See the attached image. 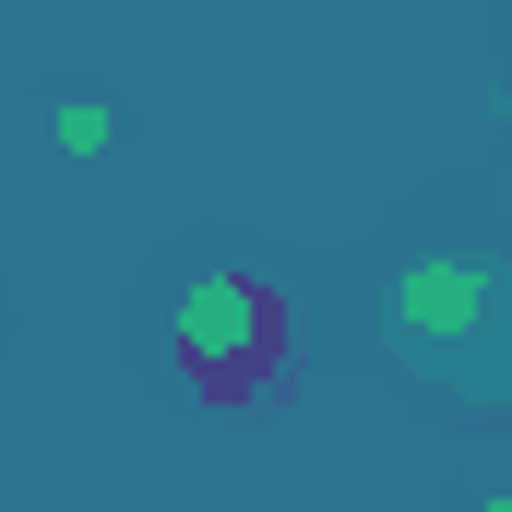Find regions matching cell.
<instances>
[{"label": "cell", "mask_w": 512, "mask_h": 512, "mask_svg": "<svg viewBox=\"0 0 512 512\" xmlns=\"http://www.w3.org/2000/svg\"><path fill=\"white\" fill-rule=\"evenodd\" d=\"M382 334L441 405L501 417L512 405V262L489 239H417L382 274Z\"/></svg>", "instance_id": "1"}, {"label": "cell", "mask_w": 512, "mask_h": 512, "mask_svg": "<svg viewBox=\"0 0 512 512\" xmlns=\"http://www.w3.org/2000/svg\"><path fill=\"white\" fill-rule=\"evenodd\" d=\"M167 358L191 370L203 405H251L286 370V298L262 274H191L179 310H167Z\"/></svg>", "instance_id": "2"}, {"label": "cell", "mask_w": 512, "mask_h": 512, "mask_svg": "<svg viewBox=\"0 0 512 512\" xmlns=\"http://www.w3.org/2000/svg\"><path fill=\"white\" fill-rule=\"evenodd\" d=\"M477 512H512V489H489V501H477Z\"/></svg>", "instance_id": "4"}, {"label": "cell", "mask_w": 512, "mask_h": 512, "mask_svg": "<svg viewBox=\"0 0 512 512\" xmlns=\"http://www.w3.org/2000/svg\"><path fill=\"white\" fill-rule=\"evenodd\" d=\"M48 131H60V155H108V108H96V96H72Z\"/></svg>", "instance_id": "3"}]
</instances>
